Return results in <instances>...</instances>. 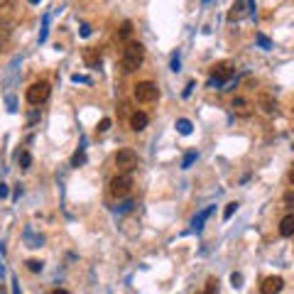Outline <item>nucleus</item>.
I'll return each instance as SVG.
<instances>
[{
  "label": "nucleus",
  "mask_w": 294,
  "mask_h": 294,
  "mask_svg": "<svg viewBox=\"0 0 294 294\" xmlns=\"http://www.w3.org/2000/svg\"><path fill=\"white\" fill-rule=\"evenodd\" d=\"M84 61H86V67H96L98 61H101V49H98V47L86 49V52H84Z\"/></svg>",
  "instance_id": "obj_12"
},
{
  "label": "nucleus",
  "mask_w": 294,
  "mask_h": 294,
  "mask_svg": "<svg viewBox=\"0 0 294 294\" xmlns=\"http://www.w3.org/2000/svg\"><path fill=\"white\" fill-rule=\"evenodd\" d=\"M88 35H91V27H88V25H84V27H81V37H88Z\"/></svg>",
  "instance_id": "obj_29"
},
{
  "label": "nucleus",
  "mask_w": 294,
  "mask_h": 294,
  "mask_svg": "<svg viewBox=\"0 0 294 294\" xmlns=\"http://www.w3.org/2000/svg\"><path fill=\"white\" fill-rule=\"evenodd\" d=\"M29 165H32V154H29V152H22V154H20V167H22V169H29Z\"/></svg>",
  "instance_id": "obj_17"
},
{
  "label": "nucleus",
  "mask_w": 294,
  "mask_h": 294,
  "mask_svg": "<svg viewBox=\"0 0 294 294\" xmlns=\"http://www.w3.org/2000/svg\"><path fill=\"white\" fill-rule=\"evenodd\" d=\"M52 294H71V292H67V289H54Z\"/></svg>",
  "instance_id": "obj_32"
},
{
  "label": "nucleus",
  "mask_w": 294,
  "mask_h": 294,
  "mask_svg": "<svg viewBox=\"0 0 294 294\" xmlns=\"http://www.w3.org/2000/svg\"><path fill=\"white\" fill-rule=\"evenodd\" d=\"M257 106H260L263 113H267V115H272V113L277 111V103H275V98L270 96V93H260V96H257Z\"/></svg>",
  "instance_id": "obj_10"
},
{
  "label": "nucleus",
  "mask_w": 294,
  "mask_h": 294,
  "mask_svg": "<svg viewBox=\"0 0 294 294\" xmlns=\"http://www.w3.org/2000/svg\"><path fill=\"white\" fill-rule=\"evenodd\" d=\"M49 91H52V86L47 84V81H35L27 88V101L32 106H42L44 101L49 98Z\"/></svg>",
  "instance_id": "obj_5"
},
{
  "label": "nucleus",
  "mask_w": 294,
  "mask_h": 294,
  "mask_svg": "<svg viewBox=\"0 0 294 294\" xmlns=\"http://www.w3.org/2000/svg\"><path fill=\"white\" fill-rule=\"evenodd\" d=\"M257 44H260L263 49H272V42H270V37H265V35H257Z\"/></svg>",
  "instance_id": "obj_22"
},
{
  "label": "nucleus",
  "mask_w": 294,
  "mask_h": 294,
  "mask_svg": "<svg viewBox=\"0 0 294 294\" xmlns=\"http://www.w3.org/2000/svg\"><path fill=\"white\" fill-rule=\"evenodd\" d=\"M231 108H233V113L236 115H240V118H250L252 113H255V106H252V101H248V98H233V103H231Z\"/></svg>",
  "instance_id": "obj_7"
},
{
  "label": "nucleus",
  "mask_w": 294,
  "mask_h": 294,
  "mask_svg": "<svg viewBox=\"0 0 294 294\" xmlns=\"http://www.w3.org/2000/svg\"><path fill=\"white\" fill-rule=\"evenodd\" d=\"M216 289H218V280H213V277H211V280L206 282V289H204V294H216Z\"/></svg>",
  "instance_id": "obj_20"
},
{
  "label": "nucleus",
  "mask_w": 294,
  "mask_h": 294,
  "mask_svg": "<svg viewBox=\"0 0 294 294\" xmlns=\"http://www.w3.org/2000/svg\"><path fill=\"white\" fill-rule=\"evenodd\" d=\"M172 69H174V71L179 69V56H174V59H172Z\"/></svg>",
  "instance_id": "obj_30"
},
{
  "label": "nucleus",
  "mask_w": 294,
  "mask_h": 294,
  "mask_svg": "<svg viewBox=\"0 0 294 294\" xmlns=\"http://www.w3.org/2000/svg\"><path fill=\"white\" fill-rule=\"evenodd\" d=\"M177 133H179V135H189V133H191V120H186V118L177 120Z\"/></svg>",
  "instance_id": "obj_15"
},
{
  "label": "nucleus",
  "mask_w": 294,
  "mask_h": 294,
  "mask_svg": "<svg viewBox=\"0 0 294 294\" xmlns=\"http://www.w3.org/2000/svg\"><path fill=\"white\" fill-rule=\"evenodd\" d=\"M231 282H233V287H243V275H240V272H233V275H231Z\"/></svg>",
  "instance_id": "obj_24"
},
{
  "label": "nucleus",
  "mask_w": 294,
  "mask_h": 294,
  "mask_svg": "<svg viewBox=\"0 0 294 294\" xmlns=\"http://www.w3.org/2000/svg\"><path fill=\"white\" fill-rule=\"evenodd\" d=\"M245 8H250V3H236L233 8H231V13H228V20L233 22V20H240L243 15H245Z\"/></svg>",
  "instance_id": "obj_13"
},
{
  "label": "nucleus",
  "mask_w": 294,
  "mask_h": 294,
  "mask_svg": "<svg viewBox=\"0 0 294 294\" xmlns=\"http://www.w3.org/2000/svg\"><path fill=\"white\" fill-rule=\"evenodd\" d=\"M282 287H284V280L277 277V275H272V277H265L263 284H260V294H280Z\"/></svg>",
  "instance_id": "obj_8"
},
{
  "label": "nucleus",
  "mask_w": 294,
  "mask_h": 294,
  "mask_svg": "<svg viewBox=\"0 0 294 294\" xmlns=\"http://www.w3.org/2000/svg\"><path fill=\"white\" fill-rule=\"evenodd\" d=\"M142 59H145V47L140 42H127L123 49V56H120V69L125 74H133V71L140 69Z\"/></svg>",
  "instance_id": "obj_1"
},
{
  "label": "nucleus",
  "mask_w": 294,
  "mask_h": 294,
  "mask_svg": "<svg viewBox=\"0 0 294 294\" xmlns=\"http://www.w3.org/2000/svg\"><path fill=\"white\" fill-rule=\"evenodd\" d=\"M135 98L140 101V103H152L159 98V88L154 81H140V84L135 86Z\"/></svg>",
  "instance_id": "obj_6"
},
{
  "label": "nucleus",
  "mask_w": 294,
  "mask_h": 294,
  "mask_svg": "<svg viewBox=\"0 0 294 294\" xmlns=\"http://www.w3.org/2000/svg\"><path fill=\"white\" fill-rule=\"evenodd\" d=\"M108 127H111V118H103V120L98 123V133H106Z\"/></svg>",
  "instance_id": "obj_26"
},
{
  "label": "nucleus",
  "mask_w": 294,
  "mask_h": 294,
  "mask_svg": "<svg viewBox=\"0 0 294 294\" xmlns=\"http://www.w3.org/2000/svg\"><path fill=\"white\" fill-rule=\"evenodd\" d=\"M84 162H86V154L84 152H76L74 157H71V165H74V167H79V165H84Z\"/></svg>",
  "instance_id": "obj_23"
},
{
  "label": "nucleus",
  "mask_w": 294,
  "mask_h": 294,
  "mask_svg": "<svg viewBox=\"0 0 294 294\" xmlns=\"http://www.w3.org/2000/svg\"><path fill=\"white\" fill-rule=\"evenodd\" d=\"M194 162H196V152H186V157H184V162H182V169H189Z\"/></svg>",
  "instance_id": "obj_19"
},
{
  "label": "nucleus",
  "mask_w": 294,
  "mask_h": 294,
  "mask_svg": "<svg viewBox=\"0 0 294 294\" xmlns=\"http://www.w3.org/2000/svg\"><path fill=\"white\" fill-rule=\"evenodd\" d=\"M147 123H150V118H147V113L135 111V113H133V115H130V127H133L135 133H142V130L147 127Z\"/></svg>",
  "instance_id": "obj_9"
},
{
  "label": "nucleus",
  "mask_w": 294,
  "mask_h": 294,
  "mask_svg": "<svg viewBox=\"0 0 294 294\" xmlns=\"http://www.w3.org/2000/svg\"><path fill=\"white\" fill-rule=\"evenodd\" d=\"M233 74H236V67L231 64V61H218V64H213L211 67V86H223L225 81H231L233 79Z\"/></svg>",
  "instance_id": "obj_2"
},
{
  "label": "nucleus",
  "mask_w": 294,
  "mask_h": 294,
  "mask_svg": "<svg viewBox=\"0 0 294 294\" xmlns=\"http://www.w3.org/2000/svg\"><path fill=\"white\" fill-rule=\"evenodd\" d=\"M71 79H74V81H79V84H86V81H88V79H86V76H79V74H74V76H71Z\"/></svg>",
  "instance_id": "obj_27"
},
{
  "label": "nucleus",
  "mask_w": 294,
  "mask_h": 294,
  "mask_svg": "<svg viewBox=\"0 0 294 294\" xmlns=\"http://www.w3.org/2000/svg\"><path fill=\"white\" fill-rule=\"evenodd\" d=\"M115 167H118V174H130L138 169V152L135 150H118L115 154Z\"/></svg>",
  "instance_id": "obj_3"
},
{
  "label": "nucleus",
  "mask_w": 294,
  "mask_h": 294,
  "mask_svg": "<svg viewBox=\"0 0 294 294\" xmlns=\"http://www.w3.org/2000/svg\"><path fill=\"white\" fill-rule=\"evenodd\" d=\"M130 32H133V22H123L120 29H118V37H120V40H127V37H130Z\"/></svg>",
  "instance_id": "obj_16"
},
{
  "label": "nucleus",
  "mask_w": 294,
  "mask_h": 294,
  "mask_svg": "<svg viewBox=\"0 0 294 294\" xmlns=\"http://www.w3.org/2000/svg\"><path fill=\"white\" fill-rule=\"evenodd\" d=\"M280 236L282 238H292L294 236V213L284 216V218L280 221Z\"/></svg>",
  "instance_id": "obj_11"
},
{
  "label": "nucleus",
  "mask_w": 294,
  "mask_h": 294,
  "mask_svg": "<svg viewBox=\"0 0 294 294\" xmlns=\"http://www.w3.org/2000/svg\"><path fill=\"white\" fill-rule=\"evenodd\" d=\"M133 194V177L130 174H118L111 179V196L115 199H127Z\"/></svg>",
  "instance_id": "obj_4"
},
{
  "label": "nucleus",
  "mask_w": 294,
  "mask_h": 294,
  "mask_svg": "<svg viewBox=\"0 0 294 294\" xmlns=\"http://www.w3.org/2000/svg\"><path fill=\"white\" fill-rule=\"evenodd\" d=\"M8 196V186L5 184H0V199H5Z\"/></svg>",
  "instance_id": "obj_28"
},
{
  "label": "nucleus",
  "mask_w": 294,
  "mask_h": 294,
  "mask_svg": "<svg viewBox=\"0 0 294 294\" xmlns=\"http://www.w3.org/2000/svg\"><path fill=\"white\" fill-rule=\"evenodd\" d=\"M211 213H213V206H209V209H204V211H201V213H199V216L194 218V221H191V225H194L196 231H201V225H204V221L209 218Z\"/></svg>",
  "instance_id": "obj_14"
},
{
  "label": "nucleus",
  "mask_w": 294,
  "mask_h": 294,
  "mask_svg": "<svg viewBox=\"0 0 294 294\" xmlns=\"http://www.w3.org/2000/svg\"><path fill=\"white\" fill-rule=\"evenodd\" d=\"M13 294H20V289H17V287H15V289H13Z\"/></svg>",
  "instance_id": "obj_33"
},
{
  "label": "nucleus",
  "mask_w": 294,
  "mask_h": 294,
  "mask_svg": "<svg viewBox=\"0 0 294 294\" xmlns=\"http://www.w3.org/2000/svg\"><path fill=\"white\" fill-rule=\"evenodd\" d=\"M284 206H287V209H294V191H287V194H284Z\"/></svg>",
  "instance_id": "obj_25"
},
{
  "label": "nucleus",
  "mask_w": 294,
  "mask_h": 294,
  "mask_svg": "<svg viewBox=\"0 0 294 294\" xmlns=\"http://www.w3.org/2000/svg\"><path fill=\"white\" fill-rule=\"evenodd\" d=\"M42 263H40V260H27V270L29 272H42Z\"/></svg>",
  "instance_id": "obj_21"
},
{
  "label": "nucleus",
  "mask_w": 294,
  "mask_h": 294,
  "mask_svg": "<svg viewBox=\"0 0 294 294\" xmlns=\"http://www.w3.org/2000/svg\"><path fill=\"white\" fill-rule=\"evenodd\" d=\"M289 182H292V186H294V165H292V169H289Z\"/></svg>",
  "instance_id": "obj_31"
},
{
  "label": "nucleus",
  "mask_w": 294,
  "mask_h": 294,
  "mask_svg": "<svg viewBox=\"0 0 294 294\" xmlns=\"http://www.w3.org/2000/svg\"><path fill=\"white\" fill-rule=\"evenodd\" d=\"M236 211H238V204H236V201H231V204L225 206V211H223V218L228 221V218H231V216H233Z\"/></svg>",
  "instance_id": "obj_18"
}]
</instances>
